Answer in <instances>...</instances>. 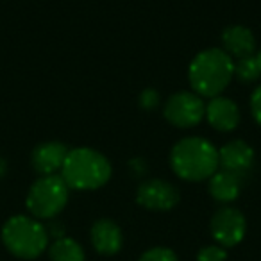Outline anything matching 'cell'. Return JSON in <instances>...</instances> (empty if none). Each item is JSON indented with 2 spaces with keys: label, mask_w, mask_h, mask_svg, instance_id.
I'll return each instance as SVG.
<instances>
[{
  "label": "cell",
  "mask_w": 261,
  "mask_h": 261,
  "mask_svg": "<svg viewBox=\"0 0 261 261\" xmlns=\"http://www.w3.org/2000/svg\"><path fill=\"white\" fill-rule=\"evenodd\" d=\"M234 77V59L222 48H206L192 59L188 66V81L193 93L202 98L222 95Z\"/></svg>",
  "instance_id": "6da1fadb"
},
{
  "label": "cell",
  "mask_w": 261,
  "mask_h": 261,
  "mask_svg": "<svg viewBox=\"0 0 261 261\" xmlns=\"http://www.w3.org/2000/svg\"><path fill=\"white\" fill-rule=\"evenodd\" d=\"M170 167L182 181H206L218 170V149L202 136H188L174 145Z\"/></svg>",
  "instance_id": "7a4b0ae2"
},
{
  "label": "cell",
  "mask_w": 261,
  "mask_h": 261,
  "mask_svg": "<svg viewBox=\"0 0 261 261\" xmlns=\"http://www.w3.org/2000/svg\"><path fill=\"white\" fill-rule=\"evenodd\" d=\"M113 168L109 160L98 150L90 147L68 150L61 168V177L66 186L79 192L98 190L111 179Z\"/></svg>",
  "instance_id": "3957f363"
},
{
  "label": "cell",
  "mask_w": 261,
  "mask_h": 261,
  "mask_svg": "<svg viewBox=\"0 0 261 261\" xmlns=\"http://www.w3.org/2000/svg\"><path fill=\"white\" fill-rule=\"evenodd\" d=\"M2 242L6 249L22 259H36L48 245V232L36 218L16 215L2 227Z\"/></svg>",
  "instance_id": "277c9868"
},
{
  "label": "cell",
  "mask_w": 261,
  "mask_h": 261,
  "mask_svg": "<svg viewBox=\"0 0 261 261\" xmlns=\"http://www.w3.org/2000/svg\"><path fill=\"white\" fill-rule=\"evenodd\" d=\"M70 188L61 175H41L27 193V210L34 218H54L65 210Z\"/></svg>",
  "instance_id": "5b68a950"
},
{
  "label": "cell",
  "mask_w": 261,
  "mask_h": 261,
  "mask_svg": "<svg viewBox=\"0 0 261 261\" xmlns=\"http://www.w3.org/2000/svg\"><path fill=\"white\" fill-rule=\"evenodd\" d=\"M163 115L167 122L179 129H190L199 125L206 116L204 98L193 91H177L165 102Z\"/></svg>",
  "instance_id": "8992f818"
},
{
  "label": "cell",
  "mask_w": 261,
  "mask_h": 261,
  "mask_svg": "<svg viewBox=\"0 0 261 261\" xmlns=\"http://www.w3.org/2000/svg\"><path fill=\"white\" fill-rule=\"evenodd\" d=\"M210 227L215 242L224 249H227V247L238 245L243 240L247 231V220L240 210L224 206L215 211Z\"/></svg>",
  "instance_id": "52a82bcc"
},
{
  "label": "cell",
  "mask_w": 261,
  "mask_h": 261,
  "mask_svg": "<svg viewBox=\"0 0 261 261\" xmlns=\"http://www.w3.org/2000/svg\"><path fill=\"white\" fill-rule=\"evenodd\" d=\"M136 202L150 211H170L179 204V190L163 179H149L136 190Z\"/></svg>",
  "instance_id": "ba28073f"
},
{
  "label": "cell",
  "mask_w": 261,
  "mask_h": 261,
  "mask_svg": "<svg viewBox=\"0 0 261 261\" xmlns=\"http://www.w3.org/2000/svg\"><path fill=\"white\" fill-rule=\"evenodd\" d=\"M204 118L215 130L231 133L238 127L242 115H240V108L234 100L218 95V97L210 98V102L206 104V116Z\"/></svg>",
  "instance_id": "9c48e42d"
},
{
  "label": "cell",
  "mask_w": 261,
  "mask_h": 261,
  "mask_svg": "<svg viewBox=\"0 0 261 261\" xmlns=\"http://www.w3.org/2000/svg\"><path fill=\"white\" fill-rule=\"evenodd\" d=\"M254 158L256 154L249 143L243 140H231L218 149V167H222V170L243 175L252 168Z\"/></svg>",
  "instance_id": "30bf717a"
},
{
  "label": "cell",
  "mask_w": 261,
  "mask_h": 261,
  "mask_svg": "<svg viewBox=\"0 0 261 261\" xmlns=\"http://www.w3.org/2000/svg\"><path fill=\"white\" fill-rule=\"evenodd\" d=\"M68 156V147L61 142H45L40 143L31 154L33 168L41 175H54L61 170L65 160Z\"/></svg>",
  "instance_id": "8fae6325"
},
{
  "label": "cell",
  "mask_w": 261,
  "mask_h": 261,
  "mask_svg": "<svg viewBox=\"0 0 261 261\" xmlns=\"http://www.w3.org/2000/svg\"><path fill=\"white\" fill-rule=\"evenodd\" d=\"M90 240L93 249L102 256H113V254L120 252L123 245L122 229L116 222L109 220V218H100L91 225Z\"/></svg>",
  "instance_id": "7c38bea8"
},
{
  "label": "cell",
  "mask_w": 261,
  "mask_h": 261,
  "mask_svg": "<svg viewBox=\"0 0 261 261\" xmlns=\"http://www.w3.org/2000/svg\"><path fill=\"white\" fill-rule=\"evenodd\" d=\"M222 50L232 59H242L256 54V38L245 25H227L222 31Z\"/></svg>",
  "instance_id": "4fadbf2b"
},
{
  "label": "cell",
  "mask_w": 261,
  "mask_h": 261,
  "mask_svg": "<svg viewBox=\"0 0 261 261\" xmlns=\"http://www.w3.org/2000/svg\"><path fill=\"white\" fill-rule=\"evenodd\" d=\"M243 175H238L229 170H217L210 177V195L220 204H231L238 199L242 192Z\"/></svg>",
  "instance_id": "5bb4252c"
},
{
  "label": "cell",
  "mask_w": 261,
  "mask_h": 261,
  "mask_svg": "<svg viewBox=\"0 0 261 261\" xmlns=\"http://www.w3.org/2000/svg\"><path fill=\"white\" fill-rule=\"evenodd\" d=\"M50 261H84L86 254L84 249L73 238H58L48 249Z\"/></svg>",
  "instance_id": "9a60e30c"
},
{
  "label": "cell",
  "mask_w": 261,
  "mask_h": 261,
  "mask_svg": "<svg viewBox=\"0 0 261 261\" xmlns=\"http://www.w3.org/2000/svg\"><path fill=\"white\" fill-rule=\"evenodd\" d=\"M234 77L243 84H250L256 83L261 77V70L257 65L256 54L254 56H247V58L236 59L234 63Z\"/></svg>",
  "instance_id": "2e32d148"
},
{
  "label": "cell",
  "mask_w": 261,
  "mask_h": 261,
  "mask_svg": "<svg viewBox=\"0 0 261 261\" xmlns=\"http://www.w3.org/2000/svg\"><path fill=\"white\" fill-rule=\"evenodd\" d=\"M138 261H177V256L174 250L167 247H154L143 252Z\"/></svg>",
  "instance_id": "e0dca14e"
},
{
  "label": "cell",
  "mask_w": 261,
  "mask_h": 261,
  "mask_svg": "<svg viewBox=\"0 0 261 261\" xmlns=\"http://www.w3.org/2000/svg\"><path fill=\"white\" fill-rule=\"evenodd\" d=\"M197 261H227V252L220 245H206L199 250Z\"/></svg>",
  "instance_id": "ac0fdd59"
},
{
  "label": "cell",
  "mask_w": 261,
  "mask_h": 261,
  "mask_svg": "<svg viewBox=\"0 0 261 261\" xmlns=\"http://www.w3.org/2000/svg\"><path fill=\"white\" fill-rule=\"evenodd\" d=\"M138 104H140V108L145 109V111H152V109L158 108V104H160V93H158L154 88H147V90H143L142 95H140Z\"/></svg>",
  "instance_id": "d6986e66"
},
{
  "label": "cell",
  "mask_w": 261,
  "mask_h": 261,
  "mask_svg": "<svg viewBox=\"0 0 261 261\" xmlns=\"http://www.w3.org/2000/svg\"><path fill=\"white\" fill-rule=\"evenodd\" d=\"M250 113L254 120L261 125V86H257L250 95Z\"/></svg>",
  "instance_id": "ffe728a7"
},
{
  "label": "cell",
  "mask_w": 261,
  "mask_h": 261,
  "mask_svg": "<svg viewBox=\"0 0 261 261\" xmlns=\"http://www.w3.org/2000/svg\"><path fill=\"white\" fill-rule=\"evenodd\" d=\"M48 234H54L56 240L58 238H63V234H65V227H63L61 224H52L50 229H47Z\"/></svg>",
  "instance_id": "44dd1931"
},
{
  "label": "cell",
  "mask_w": 261,
  "mask_h": 261,
  "mask_svg": "<svg viewBox=\"0 0 261 261\" xmlns=\"http://www.w3.org/2000/svg\"><path fill=\"white\" fill-rule=\"evenodd\" d=\"M6 172H8V163H6V160L2 156H0V179L4 177Z\"/></svg>",
  "instance_id": "7402d4cb"
},
{
  "label": "cell",
  "mask_w": 261,
  "mask_h": 261,
  "mask_svg": "<svg viewBox=\"0 0 261 261\" xmlns=\"http://www.w3.org/2000/svg\"><path fill=\"white\" fill-rule=\"evenodd\" d=\"M256 59H257V65H259V70H261V50L256 52Z\"/></svg>",
  "instance_id": "603a6c76"
}]
</instances>
